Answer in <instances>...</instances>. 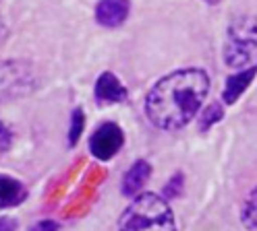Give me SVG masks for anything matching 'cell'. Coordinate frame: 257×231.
<instances>
[{
    "label": "cell",
    "mask_w": 257,
    "mask_h": 231,
    "mask_svg": "<svg viewBox=\"0 0 257 231\" xmlns=\"http://www.w3.org/2000/svg\"><path fill=\"white\" fill-rule=\"evenodd\" d=\"M210 76L201 68H181L160 78L146 97V114L160 130H181L201 110Z\"/></svg>",
    "instance_id": "obj_1"
},
{
    "label": "cell",
    "mask_w": 257,
    "mask_h": 231,
    "mask_svg": "<svg viewBox=\"0 0 257 231\" xmlns=\"http://www.w3.org/2000/svg\"><path fill=\"white\" fill-rule=\"evenodd\" d=\"M118 231H176L174 212L166 198L139 192L120 214Z\"/></svg>",
    "instance_id": "obj_2"
},
{
    "label": "cell",
    "mask_w": 257,
    "mask_h": 231,
    "mask_svg": "<svg viewBox=\"0 0 257 231\" xmlns=\"http://www.w3.org/2000/svg\"><path fill=\"white\" fill-rule=\"evenodd\" d=\"M224 62L234 70L257 68V16H238L226 31Z\"/></svg>",
    "instance_id": "obj_3"
},
{
    "label": "cell",
    "mask_w": 257,
    "mask_h": 231,
    "mask_svg": "<svg viewBox=\"0 0 257 231\" xmlns=\"http://www.w3.org/2000/svg\"><path fill=\"white\" fill-rule=\"evenodd\" d=\"M122 142H124V134L120 126L114 122H104L102 126L93 130L89 138V151L95 159L108 161L122 148Z\"/></svg>",
    "instance_id": "obj_4"
},
{
    "label": "cell",
    "mask_w": 257,
    "mask_h": 231,
    "mask_svg": "<svg viewBox=\"0 0 257 231\" xmlns=\"http://www.w3.org/2000/svg\"><path fill=\"white\" fill-rule=\"evenodd\" d=\"M128 16L126 0H100L95 6V21L104 27H118Z\"/></svg>",
    "instance_id": "obj_5"
},
{
    "label": "cell",
    "mask_w": 257,
    "mask_h": 231,
    "mask_svg": "<svg viewBox=\"0 0 257 231\" xmlns=\"http://www.w3.org/2000/svg\"><path fill=\"white\" fill-rule=\"evenodd\" d=\"M95 99L102 104H120L126 99V89L116 78V74L104 72L95 82Z\"/></svg>",
    "instance_id": "obj_6"
},
{
    "label": "cell",
    "mask_w": 257,
    "mask_h": 231,
    "mask_svg": "<svg viewBox=\"0 0 257 231\" xmlns=\"http://www.w3.org/2000/svg\"><path fill=\"white\" fill-rule=\"evenodd\" d=\"M150 176H152V165L146 159L135 161L122 178V194L124 196H137L141 192V188L148 184Z\"/></svg>",
    "instance_id": "obj_7"
},
{
    "label": "cell",
    "mask_w": 257,
    "mask_h": 231,
    "mask_svg": "<svg viewBox=\"0 0 257 231\" xmlns=\"http://www.w3.org/2000/svg\"><path fill=\"white\" fill-rule=\"evenodd\" d=\"M27 198V188L19 180H15L7 174H0V208L19 206Z\"/></svg>",
    "instance_id": "obj_8"
},
{
    "label": "cell",
    "mask_w": 257,
    "mask_h": 231,
    "mask_svg": "<svg viewBox=\"0 0 257 231\" xmlns=\"http://www.w3.org/2000/svg\"><path fill=\"white\" fill-rule=\"evenodd\" d=\"M255 74H257V68L236 70L234 74H230L228 80H226V85H224V91H222L224 104H234L236 99L247 91V87L251 85V80L255 78Z\"/></svg>",
    "instance_id": "obj_9"
},
{
    "label": "cell",
    "mask_w": 257,
    "mask_h": 231,
    "mask_svg": "<svg viewBox=\"0 0 257 231\" xmlns=\"http://www.w3.org/2000/svg\"><path fill=\"white\" fill-rule=\"evenodd\" d=\"M240 223L249 231L257 229V186L247 194L243 206H240Z\"/></svg>",
    "instance_id": "obj_10"
},
{
    "label": "cell",
    "mask_w": 257,
    "mask_h": 231,
    "mask_svg": "<svg viewBox=\"0 0 257 231\" xmlns=\"http://www.w3.org/2000/svg\"><path fill=\"white\" fill-rule=\"evenodd\" d=\"M83 126H85V116H83V110H75L73 116H71V128H69V144H77V140L81 138L83 134Z\"/></svg>",
    "instance_id": "obj_11"
},
{
    "label": "cell",
    "mask_w": 257,
    "mask_h": 231,
    "mask_svg": "<svg viewBox=\"0 0 257 231\" xmlns=\"http://www.w3.org/2000/svg\"><path fill=\"white\" fill-rule=\"evenodd\" d=\"M224 118V110H222V106L216 102V104H212L210 108H207L203 114H201V120H199V128L201 130H205V128H210L212 124H216L218 120H222Z\"/></svg>",
    "instance_id": "obj_12"
},
{
    "label": "cell",
    "mask_w": 257,
    "mask_h": 231,
    "mask_svg": "<svg viewBox=\"0 0 257 231\" xmlns=\"http://www.w3.org/2000/svg\"><path fill=\"white\" fill-rule=\"evenodd\" d=\"M11 144H13V130L5 122H0V155H5L11 148Z\"/></svg>",
    "instance_id": "obj_13"
},
{
    "label": "cell",
    "mask_w": 257,
    "mask_h": 231,
    "mask_svg": "<svg viewBox=\"0 0 257 231\" xmlns=\"http://www.w3.org/2000/svg\"><path fill=\"white\" fill-rule=\"evenodd\" d=\"M29 231H58V223L56 221H50V219H44V221L36 223Z\"/></svg>",
    "instance_id": "obj_14"
},
{
    "label": "cell",
    "mask_w": 257,
    "mask_h": 231,
    "mask_svg": "<svg viewBox=\"0 0 257 231\" xmlns=\"http://www.w3.org/2000/svg\"><path fill=\"white\" fill-rule=\"evenodd\" d=\"M0 231H17V221L13 217H0Z\"/></svg>",
    "instance_id": "obj_15"
},
{
    "label": "cell",
    "mask_w": 257,
    "mask_h": 231,
    "mask_svg": "<svg viewBox=\"0 0 257 231\" xmlns=\"http://www.w3.org/2000/svg\"><path fill=\"white\" fill-rule=\"evenodd\" d=\"M205 2H210V4H218L220 0H205Z\"/></svg>",
    "instance_id": "obj_16"
}]
</instances>
